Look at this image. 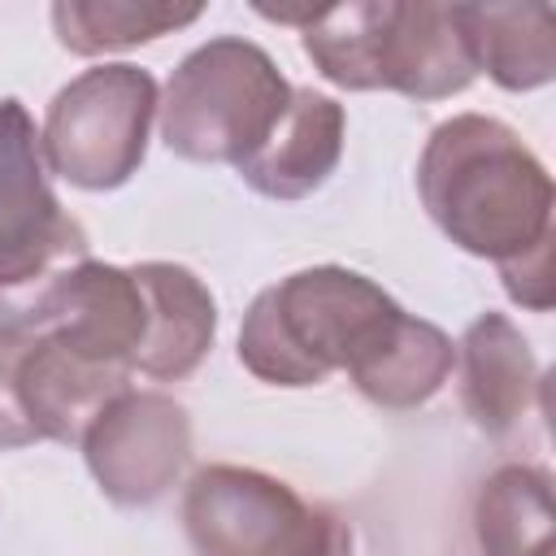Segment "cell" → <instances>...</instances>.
<instances>
[{
    "instance_id": "1",
    "label": "cell",
    "mask_w": 556,
    "mask_h": 556,
    "mask_svg": "<svg viewBox=\"0 0 556 556\" xmlns=\"http://www.w3.org/2000/svg\"><path fill=\"white\" fill-rule=\"evenodd\" d=\"M417 195L430 222L469 256L500 269L513 304L547 313L556 187L539 152L500 117L452 113L417 156Z\"/></svg>"
},
{
    "instance_id": "2",
    "label": "cell",
    "mask_w": 556,
    "mask_h": 556,
    "mask_svg": "<svg viewBox=\"0 0 556 556\" xmlns=\"http://www.w3.org/2000/svg\"><path fill=\"white\" fill-rule=\"evenodd\" d=\"M404 321L374 278L348 265L295 269L243 313L239 365L269 387H321L330 374H361Z\"/></svg>"
},
{
    "instance_id": "3",
    "label": "cell",
    "mask_w": 556,
    "mask_h": 556,
    "mask_svg": "<svg viewBox=\"0 0 556 556\" xmlns=\"http://www.w3.org/2000/svg\"><path fill=\"white\" fill-rule=\"evenodd\" d=\"M300 26L313 70L343 91H395L408 100L460 96L478 70L469 61L456 4L352 0L334 9H256Z\"/></svg>"
},
{
    "instance_id": "4",
    "label": "cell",
    "mask_w": 556,
    "mask_h": 556,
    "mask_svg": "<svg viewBox=\"0 0 556 556\" xmlns=\"http://www.w3.org/2000/svg\"><path fill=\"white\" fill-rule=\"evenodd\" d=\"M91 261L83 222L56 200L39 152V130L17 96L0 100V326L39 330L70 282Z\"/></svg>"
},
{
    "instance_id": "5",
    "label": "cell",
    "mask_w": 556,
    "mask_h": 556,
    "mask_svg": "<svg viewBox=\"0 0 556 556\" xmlns=\"http://www.w3.org/2000/svg\"><path fill=\"white\" fill-rule=\"evenodd\" d=\"M291 104L278 61L243 39L217 35L191 48L161 96V143L195 165H239L252 156Z\"/></svg>"
},
{
    "instance_id": "6",
    "label": "cell",
    "mask_w": 556,
    "mask_h": 556,
    "mask_svg": "<svg viewBox=\"0 0 556 556\" xmlns=\"http://www.w3.org/2000/svg\"><path fill=\"white\" fill-rule=\"evenodd\" d=\"M182 530L195 556H352L339 508L252 465L195 469L182 491Z\"/></svg>"
},
{
    "instance_id": "7",
    "label": "cell",
    "mask_w": 556,
    "mask_h": 556,
    "mask_svg": "<svg viewBox=\"0 0 556 556\" xmlns=\"http://www.w3.org/2000/svg\"><path fill=\"white\" fill-rule=\"evenodd\" d=\"M156 109L161 91L143 65L113 61L83 70L52 96L39 126L48 174L78 191L126 187L148 156Z\"/></svg>"
},
{
    "instance_id": "8",
    "label": "cell",
    "mask_w": 556,
    "mask_h": 556,
    "mask_svg": "<svg viewBox=\"0 0 556 556\" xmlns=\"http://www.w3.org/2000/svg\"><path fill=\"white\" fill-rule=\"evenodd\" d=\"M83 460L117 508H148L191 465V417L165 391H122L83 434Z\"/></svg>"
},
{
    "instance_id": "9",
    "label": "cell",
    "mask_w": 556,
    "mask_h": 556,
    "mask_svg": "<svg viewBox=\"0 0 556 556\" xmlns=\"http://www.w3.org/2000/svg\"><path fill=\"white\" fill-rule=\"evenodd\" d=\"M70 352L135 374V356L148 334V300L130 265L83 261L61 287L48 321L39 326Z\"/></svg>"
},
{
    "instance_id": "10",
    "label": "cell",
    "mask_w": 556,
    "mask_h": 556,
    "mask_svg": "<svg viewBox=\"0 0 556 556\" xmlns=\"http://www.w3.org/2000/svg\"><path fill=\"white\" fill-rule=\"evenodd\" d=\"M348 113L334 96L291 87V104L269 139L235 165V174L265 200H304L330 182L343 161Z\"/></svg>"
},
{
    "instance_id": "11",
    "label": "cell",
    "mask_w": 556,
    "mask_h": 556,
    "mask_svg": "<svg viewBox=\"0 0 556 556\" xmlns=\"http://www.w3.org/2000/svg\"><path fill=\"white\" fill-rule=\"evenodd\" d=\"M122 391H130V369L87 361L56 343L48 330L30 334V348L17 369V395L39 443H83L87 426Z\"/></svg>"
},
{
    "instance_id": "12",
    "label": "cell",
    "mask_w": 556,
    "mask_h": 556,
    "mask_svg": "<svg viewBox=\"0 0 556 556\" xmlns=\"http://www.w3.org/2000/svg\"><path fill=\"white\" fill-rule=\"evenodd\" d=\"M456 365H460V404L469 421L491 439L513 434L534 408V395L543 387L530 339L504 313H482L465 326L456 343Z\"/></svg>"
},
{
    "instance_id": "13",
    "label": "cell",
    "mask_w": 556,
    "mask_h": 556,
    "mask_svg": "<svg viewBox=\"0 0 556 556\" xmlns=\"http://www.w3.org/2000/svg\"><path fill=\"white\" fill-rule=\"evenodd\" d=\"M130 274L148 300V334L135 356V374L152 382L191 378L217 339V300L213 291L178 261H139Z\"/></svg>"
},
{
    "instance_id": "14",
    "label": "cell",
    "mask_w": 556,
    "mask_h": 556,
    "mask_svg": "<svg viewBox=\"0 0 556 556\" xmlns=\"http://www.w3.org/2000/svg\"><path fill=\"white\" fill-rule=\"evenodd\" d=\"M478 74L504 91H539L556 78V13L547 4H456Z\"/></svg>"
},
{
    "instance_id": "15",
    "label": "cell",
    "mask_w": 556,
    "mask_h": 556,
    "mask_svg": "<svg viewBox=\"0 0 556 556\" xmlns=\"http://www.w3.org/2000/svg\"><path fill=\"white\" fill-rule=\"evenodd\" d=\"M556 504L543 465H500L473 495V539L482 556H552Z\"/></svg>"
},
{
    "instance_id": "16",
    "label": "cell",
    "mask_w": 556,
    "mask_h": 556,
    "mask_svg": "<svg viewBox=\"0 0 556 556\" xmlns=\"http://www.w3.org/2000/svg\"><path fill=\"white\" fill-rule=\"evenodd\" d=\"M456 369V343L426 317L404 313V321L395 326V334L378 348V356L352 374V387L391 413L404 408H421L426 400H434L443 391V382Z\"/></svg>"
},
{
    "instance_id": "17",
    "label": "cell",
    "mask_w": 556,
    "mask_h": 556,
    "mask_svg": "<svg viewBox=\"0 0 556 556\" xmlns=\"http://www.w3.org/2000/svg\"><path fill=\"white\" fill-rule=\"evenodd\" d=\"M204 4H169V0H56L52 30L56 43L74 56H100L152 43L191 26Z\"/></svg>"
},
{
    "instance_id": "18",
    "label": "cell",
    "mask_w": 556,
    "mask_h": 556,
    "mask_svg": "<svg viewBox=\"0 0 556 556\" xmlns=\"http://www.w3.org/2000/svg\"><path fill=\"white\" fill-rule=\"evenodd\" d=\"M30 334L35 330H26V326H0V447L4 452L39 443L22 413V395H17V369L30 348Z\"/></svg>"
}]
</instances>
